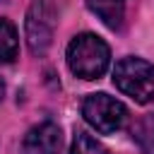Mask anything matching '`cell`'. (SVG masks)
Listing matches in <instances>:
<instances>
[{"label": "cell", "instance_id": "6da1fadb", "mask_svg": "<svg viewBox=\"0 0 154 154\" xmlns=\"http://www.w3.org/2000/svg\"><path fill=\"white\" fill-rule=\"evenodd\" d=\"M67 67L75 77L99 79L111 65V48L96 34H77L67 43Z\"/></svg>", "mask_w": 154, "mask_h": 154}, {"label": "cell", "instance_id": "7a4b0ae2", "mask_svg": "<svg viewBox=\"0 0 154 154\" xmlns=\"http://www.w3.org/2000/svg\"><path fill=\"white\" fill-rule=\"evenodd\" d=\"M113 84L137 103L154 101V65L142 58H123L113 67Z\"/></svg>", "mask_w": 154, "mask_h": 154}, {"label": "cell", "instance_id": "3957f363", "mask_svg": "<svg viewBox=\"0 0 154 154\" xmlns=\"http://www.w3.org/2000/svg\"><path fill=\"white\" fill-rule=\"evenodd\" d=\"M55 22H58V10L53 0H31L24 19V36L34 55H43L51 48Z\"/></svg>", "mask_w": 154, "mask_h": 154}, {"label": "cell", "instance_id": "277c9868", "mask_svg": "<svg viewBox=\"0 0 154 154\" xmlns=\"http://www.w3.org/2000/svg\"><path fill=\"white\" fill-rule=\"evenodd\" d=\"M82 116H84V120H87L96 132H101V135H113V132H118V130L125 125V120H128V108H125L118 99L99 91V94H89V96L84 99V103H82Z\"/></svg>", "mask_w": 154, "mask_h": 154}, {"label": "cell", "instance_id": "5b68a950", "mask_svg": "<svg viewBox=\"0 0 154 154\" xmlns=\"http://www.w3.org/2000/svg\"><path fill=\"white\" fill-rule=\"evenodd\" d=\"M60 147H63V132L51 120L34 125L22 140L24 154H60Z\"/></svg>", "mask_w": 154, "mask_h": 154}, {"label": "cell", "instance_id": "8992f818", "mask_svg": "<svg viewBox=\"0 0 154 154\" xmlns=\"http://www.w3.org/2000/svg\"><path fill=\"white\" fill-rule=\"evenodd\" d=\"M87 7H89L108 29H118V26L123 24L125 0H87Z\"/></svg>", "mask_w": 154, "mask_h": 154}, {"label": "cell", "instance_id": "52a82bcc", "mask_svg": "<svg viewBox=\"0 0 154 154\" xmlns=\"http://www.w3.org/2000/svg\"><path fill=\"white\" fill-rule=\"evenodd\" d=\"M19 53V36L10 19L0 17V65H7Z\"/></svg>", "mask_w": 154, "mask_h": 154}, {"label": "cell", "instance_id": "ba28073f", "mask_svg": "<svg viewBox=\"0 0 154 154\" xmlns=\"http://www.w3.org/2000/svg\"><path fill=\"white\" fill-rule=\"evenodd\" d=\"M132 140L142 154H154V113L142 116L132 128Z\"/></svg>", "mask_w": 154, "mask_h": 154}, {"label": "cell", "instance_id": "9c48e42d", "mask_svg": "<svg viewBox=\"0 0 154 154\" xmlns=\"http://www.w3.org/2000/svg\"><path fill=\"white\" fill-rule=\"evenodd\" d=\"M70 154H108V152H106V147H103L99 140H94L89 132L77 130L75 137H72V144H70Z\"/></svg>", "mask_w": 154, "mask_h": 154}, {"label": "cell", "instance_id": "30bf717a", "mask_svg": "<svg viewBox=\"0 0 154 154\" xmlns=\"http://www.w3.org/2000/svg\"><path fill=\"white\" fill-rule=\"evenodd\" d=\"M2 99H5V82L0 79V101H2Z\"/></svg>", "mask_w": 154, "mask_h": 154}]
</instances>
